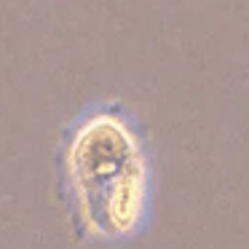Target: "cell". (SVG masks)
Instances as JSON below:
<instances>
[{
  "label": "cell",
  "mask_w": 249,
  "mask_h": 249,
  "mask_svg": "<svg viewBox=\"0 0 249 249\" xmlns=\"http://www.w3.org/2000/svg\"><path fill=\"white\" fill-rule=\"evenodd\" d=\"M65 177L91 236H134L150 214L153 174L145 140L121 110L86 113L65 147Z\"/></svg>",
  "instance_id": "6da1fadb"
}]
</instances>
